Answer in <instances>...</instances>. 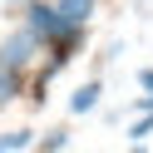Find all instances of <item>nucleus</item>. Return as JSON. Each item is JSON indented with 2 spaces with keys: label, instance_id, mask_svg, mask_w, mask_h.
<instances>
[{
  "label": "nucleus",
  "instance_id": "nucleus-2",
  "mask_svg": "<svg viewBox=\"0 0 153 153\" xmlns=\"http://www.w3.org/2000/svg\"><path fill=\"white\" fill-rule=\"evenodd\" d=\"M50 5H54V10H59L69 25H79V30L94 20V10H99V0H50Z\"/></svg>",
  "mask_w": 153,
  "mask_h": 153
},
{
  "label": "nucleus",
  "instance_id": "nucleus-10",
  "mask_svg": "<svg viewBox=\"0 0 153 153\" xmlns=\"http://www.w3.org/2000/svg\"><path fill=\"white\" fill-rule=\"evenodd\" d=\"M5 5H10V10H20V5H30V0H5Z\"/></svg>",
  "mask_w": 153,
  "mask_h": 153
},
{
  "label": "nucleus",
  "instance_id": "nucleus-7",
  "mask_svg": "<svg viewBox=\"0 0 153 153\" xmlns=\"http://www.w3.org/2000/svg\"><path fill=\"white\" fill-rule=\"evenodd\" d=\"M148 133H153V114H138V119L128 123V138H133V143H143Z\"/></svg>",
  "mask_w": 153,
  "mask_h": 153
},
{
  "label": "nucleus",
  "instance_id": "nucleus-8",
  "mask_svg": "<svg viewBox=\"0 0 153 153\" xmlns=\"http://www.w3.org/2000/svg\"><path fill=\"white\" fill-rule=\"evenodd\" d=\"M138 89H143V94H153V64H148V69H138Z\"/></svg>",
  "mask_w": 153,
  "mask_h": 153
},
{
  "label": "nucleus",
  "instance_id": "nucleus-5",
  "mask_svg": "<svg viewBox=\"0 0 153 153\" xmlns=\"http://www.w3.org/2000/svg\"><path fill=\"white\" fill-rule=\"evenodd\" d=\"M35 143V128H15V133H0V148L5 153H20V148H30Z\"/></svg>",
  "mask_w": 153,
  "mask_h": 153
},
{
  "label": "nucleus",
  "instance_id": "nucleus-11",
  "mask_svg": "<svg viewBox=\"0 0 153 153\" xmlns=\"http://www.w3.org/2000/svg\"><path fill=\"white\" fill-rule=\"evenodd\" d=\"M133 10H148V0H133Z\"/></svg>",
  "mask_w": 153,
  "mask_h": 153
},
{
  "label": "nucleus",
  "instance_id": "nucleus-6",
  "mask_svg": "<svg viewBox=\"0 0 153 153\" xmlns=\"http://www.w3.org/2000/svg\"><path fill=\"white\" fill-rule=\"evenodd\" d=\"M64 148H69V128L59 123V128H50V138H45L35 153H64Z\"/></svg>",
  "mask_w": 153,
  "mask_h": 153
},
{
  "label": "nucleus",
  "instance_id": "nucleus-1",
  "mask_svg": "<svg viewBox=\"0 0 153 153\" xmlns=\"http://www.w3.org/2000/svg\"><path fill=\"white\" fill-rule=\"evenodd\" d=\"M40 54H45V45L35 40L25 25H20V30H10L5 40H0V64H5V69H20V74H25V69H35Z\"/></svg>",
  "mask_w": 153,
  "mask_h": 153
},
{
  "label": "nucleus",
  "instance_id": "nucleus-3",
  "mask_svg": "<svg viewBox=\"0 0 153 153\" xmlns=\"http://www.w3.org/2000/svg\"><path fill=\"white\" fill-rule=\"evenodd\" d=\"M99 94H104V84H99V79L79 84V89L69 94V114H94V109H99Z\"/></svg>",
  "mask_w": 153,
  "mask_h": 153
},
{
  "label": "nucleus",
  "instance_id": "nucleus-9",
  "mask_svg": "<svg viewBox=\"0 0 153 153\" xmlns=\"http://www.w3.org/2000/svg\"><path fill=\"white\" fill-rule=\"evenodd\" d=\"M133 109H138V114H153V94H138V99H133Z\"/></svg>",
  "mask_w": 153,
  "mask_h": 153
},
{
  "label": "nucleus",
  "instance_id": "nucleus-12",
  "mask_svg": "<svg viewBox=\"0 0 153 153\" xmlns=\"http://www.w3.org/2000/svg\"><path fill=\"white\" fill-rule=\"evenodd\" d=\"M133 153H148V148H143V143H138V148H133Z\"/></svg>",
  "mask_w": 153,
  "mask_h": 153
},
{
  "label": "nucleus",
  "instance_id": "nucleus-4",
  "mask_svg": "<svg viewBox=\"0 0 153 153\" xmlns=\"http://www.w3.org/2000/svg\"><path fill=\"white\" fill-rule=\"evenodd\" d=\"M25 94V74L20 69H5V64H0V109H5V104H15Z\"/></svg>",
  "mask_w": 153,
  "mask_h": 153
},
{
  "label": "nucleus",
  "instance_id": "nucleus-13",
  "mask_svg": "<svg viewBox=\"0 0 153 153\" xmlns=\"http://www.w3.org/2000/svg\"><path fill=\"white\" fill-rule=\"evenodd\" d=\"M0 153H5V148H0Z\"/></svg>",
  "mask_w": 153,
  "mask_h": 153
}]
</instances>
